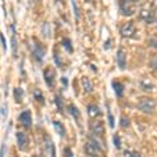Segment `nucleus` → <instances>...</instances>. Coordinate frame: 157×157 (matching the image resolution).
I'll return each mask as SVG.
<instances>
[{
    "label": "nucleus",
    "instance_id": "21",
    "mask_svg": "<svg viewBox=\"0 0 157 157\" xmlns=\"http://www.w3.org/2000/svg\"><path fill=\"white\" fill-rule=\"evenodd\" d=\"M122 157H140V154L138 151H131V150H124Z\"/></svg>",
    "mask_w": 157,
    "mask_h": 157
},
{
    "label": "nucleus",
    "instance_id": "16",
    "mask_svg": "<svg viewBox=\"0 0 157 157\" xmlns=\"http://www.w3.org/2000/svg\"><path fill=\"white\" fill-rule=\"evenodd\" d=\"M40 31H42V35H43L44 38H50V24H49V22H43Z\"/></svg>",
    "mask_w": 157,
    "mask_h": 157
},
{
    "label": "nucleus",
    "instance_id": "23",
    "mask_svg": "<svg viewBox=\"0 0 157 157\" xmlns=\"http://www.w3.org/2000/svg\"><path fill=\"white\" fill-rule=\"evenodd\" d=\"M33 96H35V98L38 99L40 103H43V96H42V93H40V90H39V89H36L35 92H33Z\"/></svg>",
    "mask_w": 157,
    "mask_h": 157
},
{
    "label": "nucleus",
    "instance_id": "25",
    "mask_svg": "<svg viewBox=\"0 0 157 157\" xmlns=\"http://www.w3.org/2000/svg\"><path fill=\"white\" fill-rule=\"evenodd\" d=\"M121 127L122 128H128L129 127V120L127 117H121Z\"/></svg>",
    "mask_w": 157,
    "mask_h": 157
},
{
    "label": "nucleus",
    "instance_id": "18",
    "mask_svg": "<svg viewBox=\"0 0 157 157\" xmlns=\"http://www.w3.org/2000/svg\"><path fill=\"white\" fill-rule=\"evenodd\" d=\"M68 111L75 120H79V111H78V109L74 106V104H70L68 106Z\"/></svg>",
    "mask_w": 157,
    "mask_h": 157
},
{
    "label": "nucleus",
    "instance_id": "30",
    "mask_svg": "<svg viewBox=\"0 0 157 157\" xmlns=\"http://www.w3.org/2000/svg\"><path fill=\"white\" fill-rule=\"evenodd\" d=\"M0 42H2V44H3V49H4V50H6V49H7V46H6V39H4L3 33H0Z\"/></svg>",
    "mask_w": 157,
    "mask_h": 157
},
{
    "label": "nucleus",
    "instance_id": "35",
    "mask_svg": "<svg viewBox=\"0 0 157 157\" xmlns=\"http://www.w3.org/2000/svg\"><path fill=\"white\" fill-rule=\"evenodd\" d=\"M122 3H133V2H135V0H121Z\"/></svg>",
    "mask_w": 157,
    "mask_h": 157
},
{
    "label": "nucleus",
    "instance_id": "3",
    "mask_svg": "<svg viewBox=\"0 0 157 157\" xmlns=\"http://www.w3.org/2000/svg\"><path fill=\"white\" fill-rule=\"evenodd\" d=\"M121 36L122 38H132L135 33H136V28L133 25V22H127L121 27Z\"/></svg>",
    "mask_w": 157,
    "mask_h": 157
},
{
    "label": "nucleus",
    "instance_id": "28",
    "mask_svg": "<svg viewBox=\"0 0 157 157\" xmlns=\"http://www.w3.org/2000/svg\"><path fill=\"white\" fill-rule=\"evenodd\" d=\"M64 154H65V157H72V150L70 147H65L64 149Z\"/></svg>",
    "mask_w": 157,
    "mask_h": 157
},
{
    "label": "nucleus",
    "instance_id": "24",
    "mask_svg": "<svg viewBox=\"0 0 157 157\" xmlns=\"http://www.w3.org/2000/svg\"><path fill=\"white\" fill-rule=\"evenodd\" d=\"M54 61H56L57 67H63V63H61V60H60V54L57 53V52H54Z\"/></svg>",
    "mask_w": 157,
    "mask_h": 157
},
{
    "label": "nucleus",
    "instance_id": "14",
    "mask_svg": "<svg viewBox=\"0 0 157 157\" xmlns=\"http://www.w3.org/2000/svg\"><path fill=\"white\" fill-rule=\"evenodd\" d=\"M53 127H54V129H56V132L59 133L61 138L65 135V128L60 121H53Z\"/></svg>",
    "mask_w": 157,
    "mask_h": 157
},
{
    "label": "nucleus",
    "instance_id": "29",
    "mask_svg": "<svg viewBox=\"0 0 157 157\" xmlns=\"http://www.w3.org/2000/svg\"><path fill=\"white\" fill-rule=\"evenodd\" d=\"M50 145V157H56V150H54V145L53 143H49Z\"/></svg>",
    "mask_w": 157,
    "mask_h": 157
},
{
    "label": "nucleus",
    "instance_id": "33",
    "mask_svg": "<svg viewBox=\"0 0 157 157\" xmlns=\"http://www.w3.org/2000/svg\"><path fill=\"white\" fill-rule=\"evenodd\" d=\"M56 104L59 106V109H61V99L60 98H56Z\"/></svg>",
    "mask_w": 157,
    "mask_h": 157
},
{
    "label": "nucleus",
    "instance_id": "9",
    "mask_svg": "<svg viewBox=\"0 0 157 157\" xmlns=\"http://www.w3.org/2000/svg\"><path fill=\"white\" fill-rule=\"evenodd\" d=\"M44 77V82L48 83V86H53V81H54V71L52 68H46L43 72Z\"/></svg>",
    "mask_w": 157,
    "mask_h": 157
},
{
    "label": "nucleus",
    "instance_id": "26",
    "mask_svg": "<svg viewBox=\"0 0 157 157\" xmlns=\"http://www.w3.org/2000/svg\"><path fill=\"white\" fill-rule=\"evenodd\" d=\"M114 145H116V147H117V149L121 147V140H120L118 135H114Z\"/></svg>",
    "mask_w": 157,
    "mask_h": 157
},
{
    "label": "nucleus",
    "instance_id": "19",
    "mask_svg": "<svg viewBox=\"0 0 157 157\" xmlns=\"http://www.w3.org/2000/svg\"><path fill=\"white\" fill-rule=\"evenodd\" d=\"M71 4H72V9H74V15H75V20H79V9H78V4H77V0H71Z\"/></svg>",
    "mask_w": 157,
    "mask_h": 157
},
{
    "label": "nucleus",
    "instance_id": "5",
    "mask_svg": "<svg viewBox=\"0 0 157 157\" xmlns=\"http://www.w3.org/2000/svg\"><path fill=\"white\" fill-rule=\"evenodd\" d=\"M20 122L24 128H31L32 125V114H31L29 110H25L20 114Z\"/></svg>",
    "mask_w": 157,
    "mask_h": 157
},
{
    "label": "nucleus",
    "instance_id": "27",
    "mask_svg": "<svg viewBox=\"0 0 157 157\" xmlns=\"http://www.w3.org/2000/svg\"><path fill=\"white\" fill-rule=\"evenodd\" d=\"M107 116H109V121H110V127L111 128H114V125H116V122H114V117L111 116V113H107Z\"/></svg>",
    "mask_w": 157,
    "mask_h": 157
},
{
    "label": "nucleus",
    "instance_id": "11",
    "mask_svg": "<svg viewBox=\"0 0 157 157\" xmlns=\"http://www.w3.org/2000/svg\"><path fill=\"white\" fill-rule=\"evenodd\" d=\"M100 114H101V111L96 104H89L88 106V116L90 117V118H96V117H99Z\"/></svg>",
    "mask_w": 157,
    "mask_h": 157
},
{
    "label": "nucleus",
    "instance_id": "7",
    "mask_svg": "<svg viewBox=\"0 0 157 157\" xmlns=\"http://www.w3.org/2000/svg\"><path fill=\"white\" fill-rule=\"evenodd\" d=\"M90 129H92V132L95 133V135H98V136H101L104 133V125L101 121H92V124H90Z\"/></svg>",
    "mask_w": 157,
    "mask_h": 157
},
{
    "label": "nucleus",
    "instance_id": "17",
    "mask_svg": "<svg viewBox=\"0 0 157 157\" xmlns=\"http://www.w3.org/2000/svg\"><path fill=\"white\" fill-rule=\"evenodd\" d=\"M11 44H13V53L14 56H17V38H15V29L14 27H11Z\"/></svg>",
    "mask_w": 157,
    "mask_h": 157
},
{
    "label": "nucleus",
    "instance_id": "34",
    "mask_svg": "<svg viewBox=\"0 0 157 157\" xmlns=\"http://www.w3.org/2000/svg\"><path fill=\"white\" fill-rule=\"evenodd\" d=\"M150 43H151V46H153L154 49H157V40H154V39H151V40H150Z\"/></svg>",
    "mask_w": 157,
    "mask_h": 157
},
{
    "label": "nucleus",
    "instance_id": "20",
    "mask_svg": "<svg viewBox=\"0 0 157 157\" xmlns=\"http://www.w3.org/2000/svg\"><path fill=\"white\" fill-rule=\"evenodd\" d=\"M14 96H15V101L20 103L21 99H22V90H21L20 88H15L14 89Z\"/></svg>",
    "mask_w": 157,
    "mask_h": 157
},
{
    "label": "nucleus",
    "instance_id": "31",
    "mask_svg": "<svg viewBox=\"0 0 157 157\" xmlns=\"http://www.w3.org/2000/svg\"><path fill=\"white\" fill-rule=\"evenodd\" d=\"M0 114H3V117H6V114H7V106L6 104H3V107L0 109Z\"/></svg>",
    "mask_w": 157,
    "mask_h": 157
},
{
    "label": "nucleus",
    "instance_id": "6",
    "mask_svg": "<svg viewBox=\"0 0 157 157\" xmlns=\"http://www.w3.org/2000/svg\"><path fill=\"white\" fill-rule=\"evenodd\" d=\"M17 143L20 150H27L28 145H29V139H28L27 133L24 132H17Z\"/></svg>",
    "mask_w": 157,
    "mask_h": 157
},
{
    "label": "nucleus",
    "instance_id": "13",
    "mask_svg": "<svg viewBox=\"0 0 157 157\" xmlns=\"http://www.w3.org/2000/svg\"><path fill=\"white\" fill-rule=\"evenodd\" d=\"M111 85H113V89H114V92H116V95L118 96V98H121L122 92H124V85H122L121 82H117V81H114Z\"/></svg>",
    "mask_w": 157,
    "mask_h": 157
},
{
    "label": "nucleus",
    "instance_id": "15",
    "mask_svg": "<svg viewBox=\"0 0 157 157\" xmlns=\"http://www.w3.org/2000/svg\"><path fill=\"white\" fill-rule=\"evenodd\" d=\"M140 88H142L143 90H150L151 92V90L154 89V85L149 79H142L140 81Z\"/></svg>",
    "mask_w": 157,
    "mask_h": 157
},
{
    "label": "nucleus",
    "instance_id": "1",
    "mask_svg": "<svg viewBox=\"0 0 157 157\" xmlns=\"http://www.w3.org/2000/svg\"><path fill=\"white\" fill-rule=\"evenodd\" d=\"M138 109L140 111L146 114H153L154 110H156V100L151 98H142L139 99V103H138Z\"/></svg>",
    "mask_w": 157,
    "mask_h": 157
},
{
    "label": "nucleus",
    "instance_id": "12",
    "mask_svg": "<svg viewBox=\"0 0 157 157\" xmlns=\"http://www.w3.org/2000/svg\"><path fill=\"white\" fill-rule=\"evenodd\" d=\"M82 86H83V90H85L86 93H90L93 90V85H92V82L89 81L88 77L82 78Z\"/></svg>",
    "mask_w": 157,
    "mask_h": 157
},
{
    "label": "nucleus",
    "instance_id": "22",
    "mask_svg": "<svg viewBox=\"0 0 157 157\" xmlns=\"http://www.w3.org/2000/svg\"><path fill=\"white\" fill-rule=\"evenodd\" d=\"M63 44H64V48L67 49V50L70 52V53H71L72 52V46H71V40H70V39H64V40H63Z\"/></svg>",
    "mask_w": 157,
    "mask_h": 157
},
{
    "label": "nucleus",
    "instance_id": "32",
    "mask_svg": "<svg viewBox=\"0 0 157 157\" xmlns=\"http://www.w3.org/2000/svg\"><path fill=\"white\" fill-rule=\"evenodd\" d=\"M4 153H6V145H3V149L0 150V157H4Z\"/></svg>",
    "mask_w": 157,
    "mask_h": 157
},
{
    "label": "nucleus",
    "instance_id": "8",
    "mask_svg": "<svg viewBox=\"0 0 157 157\" xmlns=\"http://www.w3.org/2000/svg\"><path fill=\"white\" fill-rule=\"evenodd\" d=\"M139 18L143 21V22H146V24H151L154 21V15L151 11H149V10H140L139 11Z\"/></svg>",
    "mask_w": 157,
    "mask_h": 157
},
{
    "label": "nucleus",
    "instance_id": "4",
    "mask_svg": "<svg viewBox=\"0 0 157 157\" xmlns=\"http://www.w3.org/2000/svg\"><path fill=\"white\" fill-rule=\"evenodd\" d=\"M33 57L36 59V61L42 63V60H43L44 57V48H43V44L39 43L38 40H33Z\"/></svg>",
    "mask_w": 157,
    "mask_h": 157
},
{
    "label": "nucleus",
    "instance_id": "10",
    "mask_svg": "<svg viewBox=\"0 0 157 157\" xmlns=\"http://www.w3.org/2000/svg\"><path fill=\"white\" fill-rule=\"evenodd\" d=\"M117 63H118V67L121 70L125 68V65H127V60H125V52L122 49H118L117 52Z\"/></svg>",
    "mask_w": 157,
    "mask_h": 157
},
{
    "label": "nucleus",
    "instance_id": "36",
    "mask_svg": "<svg viewBox=\"0 0 157 157\" xmlns=\"http://www.w3.org/2000/svg\"><path fill=\"white\" fill-rule=\"evenodd\" d=\"M156 2H157V0H156Z\"/></svg>",
    "mask_w": 157,
    "mask_h": 157
},
{
    "label": "nucleus",
    "instance_id": "2",
    "mask_svg": "<svg viewBox=\"0 0 157 157\" xmlns=\"http://www.w3.org/2000/svg\"><path fill=\"white\" fill-rule=\"evenodd\" d=\"M85 150H86V153H88L89 156H92V157H103V154H101L100 143H99L98 140H95V139H89L88 140Z\"/></svg>",
    "mask_w": 157,
    "mask_h": 157
}]
</instances>
